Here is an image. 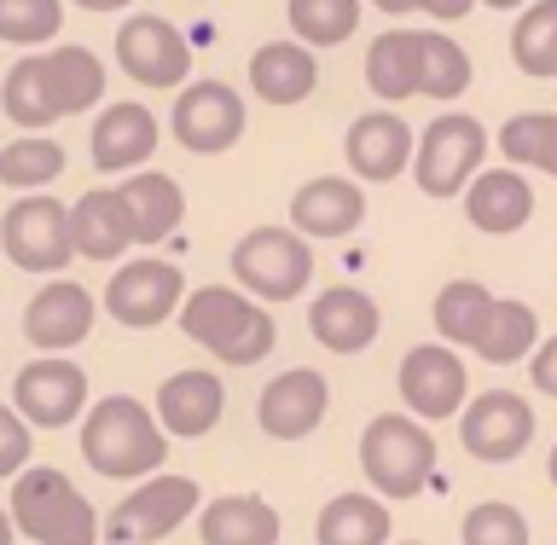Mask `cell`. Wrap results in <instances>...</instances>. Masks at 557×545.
<instances>
[{"mask_svg": "<svg viewBox=\"0 0 557 545\" xmlns=\"http://www.w3.org/2000/svg\"><path fill=\"white\" fill-rule=\"evenodd\" d=\"M82 459L111 482H146L169 459V430L134 395H104L82 418Z\"/></svg>", "mask_w": 557, "mask_h": 545, "instance_id": "6da1fadb", "label": "cell"}, {"mask_svg": "<svg viewBox=\"0 0 557 545\" xmlns=\"http://www.w3.org/2000/svg\"><path fill=\"white\" fill-rule=\"evenodd\" d=\"M174 325H181L198 348H209L221 366H261L273 355V337H278L268 308H261L256 296L233 290V285L191 290L181 302V313H174Z\"/></svg>", "mask_w": 557, "mask_h": 545, "instance_id": "7a4b0ae2", "label": "cell"}, {"mask_svg": "<svg viewBox=\"0 0 557 545\" xmlns=\"http://www.w3.org/2000/svg\"><path fill=\"white\" fill-rule=\"evenodd\" d=\"M12 529L35 545H94L99 517L82 499V487L52 465H35L24 476H12Z\"/></svg>", "mask_w": 557, "mask_h": 545, "instance_id": "3957f363", "label": "cell"}, {"mask_svg": "<svg viewBox=\"0 0 557 545\" xmlns=\"http://www.w3.org/2000/svg\"><path fill=\"white\" fill-rule=\"evenodd\" d=\"M360 470L383 499H412L435 470V435L424 430V418L377 412L360 435Z\"/></svg>", "mask_w": 557, "mask_h": 545, "instance_id": "277c9868", "label": "cell"}, {"mask_svg": "<svg viewBox=\"0 0 557 545\" xmlns=\"http://www.w3.org/2000/svg\"><path fill=\"white\" fill-rule=\"evenodd\" d=\"M233 278L256 302H290L313 278V250L296 226H250L233 244Z\"/></svg>", "mask_w": 557, "mask_h": 545, "instance_id": "5b68a950", "label": "cell"}, {"mask_svg": "<svg viewBox=\"0 0 557 545\" xmlns=\"http://www.w3.org/2000/svg\"><path fill=\"white\" fill-rule=\"evenodd\" d=\"M0 250L24 273H64L76 261V238H70V209L52 191H24L7 215H0Z\"/></svg>", "mask_w": 557, "mask_h": 545, "instance_id": "8992f818", "label": "cell"}, {"mask_svg": "<svg viewBox=\"0 0 557 545\" xmlns=\"http://www.w3.org/2000/svg\"><path fill=\"white\" fill-rule=\"evenodd\" d=\"M482 157H487V128L476 116H465V111L435 116L424 128V139H418V151H412L418 191H424V198H459V191L476 181Z\"/></svg>", "mask_w": 557, "mask_h": 545, "instance_id": "52a82bcc", "label": "cell"}, {"mask_svg": "<svg viewBox=\"0 0 557 545\" xmlns=\"http://www.w3.org/2000/svg\"><path fill=\"white\" fill-rule=\"evenodd\" d=\"M198 505H203L198 482H191V476H163V470H157V476H146L111 511L104 540H111V545H157V540H169L174 529H181Z\"/></svg>", "mask_w": 557, "mask_h": 545, "instance_id": "ba28073f", "label": "cell"}, {"mask_svg": "<svg viewBox=\"0 0 557 545\" xmlns=\"http://www.w3.org/2000/svg\"><path fill=\"white\" fill-rule=\"evenodd\" d=\"M181 268L174 261H157V256H139V261H122L104 285V313L122 320L128 331H151L181 313Z\"/></svg>", "mask_w": 557, "mask_h": 545, "instance_id": "9c48e42d", "label": "cell"}, {"mask_svg": "<svg viewBox=\"0 0 557 545\" xmlns=\"http://www.w3.org/2000/svg\"><path fill=\"white\" fill-rule=\"evenodd\" d=\"M116 64L128 70V82L139 87H186L191 76V41L169 17L157 12H134L116 29Z\"/></svg>", "mask_w": 557, "mask_h": 545, "instance_id": "30bf717a", "label": "cell"}, {"mask_svg": "<svg viewBox=\"0 0 557 545\" xmlns=\"http://www.w3.org/2000/svg\"><path fill=\"white\" fill-rule=\"evenodd\" d=\"M174 139L198 157H221L244 139V99L238 87L226 82H186L181 99H174V116H169Z\"/></svg>", "mask_w": 557, "mask_h": 545, "instance_id": "8fae6325", "label": "cell"}, {"mask_svg": "<svg viewBox=\"0 0 557 545\" xmlns=\"http://www.w3.org/2000/svg\"><path fill=\"white\" fill-rule=\"evenodd\" d=\"M459 442L482 465H511L534 442V407L511 389H487L459 412Z\"/></svg>", "mask_w": 557, "mask_h": 545, "instance_id": "7c38bea8", "label": "cell"}, {"mask_svg": "<svg viewBox=\"0 0 557 545\" xmlns=\"http://www.w3.org/2000/svg\"><path fill=\"white\" fill-rule=\"evenodd\" d=\"M12 407L24 412L29 430H64L87 412V372L64 355H41L12 383Z\"/></svg>", "mask_w": 557, "mask_h": 545, "instance_id": "4fadbf2b", "label": "cell"}, {"mask_svg": "<svg viewBox=\"0 0 557 545\" xmlns=\"http://www.w3.org/2000/svg\"><path fill=\"white\" fill-rule=\"evenodd\" d=\"M465 389H470V366L447 343L407 348V360H400V400H407V412H418L424 424L430 418H459Z\"/></svg>", "mask_w": 557, "mask_h": 545, "instance_id": "5bb4252c", "label": "cell"}, {"mask_svg": "<svg viewBox=\"0 0 557 545\" xmlns=\"http://www.w3.org/2000/svg\"><path fill=\"white\" fill-rule=\"evenodd\" d=\"M325 407H331L325 372H313V366H290V372H278L268 389H261L256 418H261V430H268L273 442H308V435L325 424Z\"/></svg>", "mask_w": 557, "mask_h": 545, "instance_id": "9a60e30c", "label": "cell"}, {"mask_svg": "<svg viewBox=\"0 0 557 545\" xmlns=\"http://www.w3.org/2000/svg\"><path fill=\"white\" fill-rule=\"evenodd\" d=\"M94 331V296H87L76 278H52L29 296L24 308V337L41 348V355H64V348L87 343Z\"/></svg>", "mask_w": 557, "mask_h": 545, "instance_id": "2e32d148", "label": "cell"}, {"mask_svg": "<svg viewBox=\"0 0 557 545\" xmlns=\"http://www.w3.org/2000/svg\"><path fill=\"white\" fill-rule=\"evenodd\" d=\"M308 331H313V343H320L325 355H360V348L377 343L383 313H377V302L366 290L331 285V290H320L308 302Z\"/></svg>", "mask_w": 557, "mask_h": 545, "instance_id": "e0dca14e", "label": "cell"}, {"mask_svg": "<svg viewBox=\"0 0 557 545\" xmlns=\"http://www.w3.org/2000/svg\"><path fill=\"white\" fill-rule=\"evenodd\" d=\"M343 151H348L355 181L383 186V181H400V174H407V163H412L418 146H412V128H407L395 111H366V116H355V128H348Z\"/></svg>", "mask_w": 557, "mask_h": 545, "instance_id": "ac0fdd59", "label": "cell"}, {"mask_svg": "<svg viewBox=\"0 0 557 545\" xmlns=\"http://www.w3.org/2000/svg\"><path fill=\"white\" fill-rule=\"evenodd\" d=\"M157 116L146 111V104L122 99V104H104L94 134H87V151H94V169L99 174H134L146 157L157 151Z\"/></svg>", "mask_w": 557, "mask_h": 545, "instance_id": "d6986e66", "label": "cell"}, {"mask_svg": "<svg viewBox=\"0 0 557 545\" xmlns=\"http://www.w3.org/2000/svg\"><path fill=\"white\" fill-rule=\"evenodd\" d=\"M70 238H76V256L87 261H122L139 244L134 233V215L122 203L116 186H99V191H82L70 203Z\"/></svg>", "mask_w": 557, "mask_h": 545, "instance_id": "ffe728a7", "label": "cell"}, {"mask_svg": "<svg viewBox=\"0 0 557 545\" xmlns=\"http://www.w3.org/2000/svg\"><path fill=\"white\" fill-rule=\"evenodd\" d=\"M157 424H163L169 435H181V442H198V435H209L221 424L226 412V389L215 372H203V366H191V372H174L163 377V389H157Z\"/></svg>", "mask_w": 557, "mask_h": 545, "instance_id": "44dd1931", "label": "cell"}, {"mask_svg": "<svg viewBox=\"0 0 557 545\" xmlns=\"http://www.w3.org/2000/svg\"><path fill=\"white\" fill-rule=\"evenodd\" d=\"M360 221H366V191L355 181H337V174L296 186L290 198V226L302 238H348Z\"/></svg>", "mask_w": 557, "mask_h": 545, "instance_id": "7402d4cb", "label": "cell"}, {"mask_svg": "<svg viewBox=\"0 0 557 545\" xmlns=\"http://www.w3.org/2000/svg\"><path fill=\"white\" fill-rule=\"evenodd\" d=\"M465 215H470V226H482V233H517V226H529V215H534V186L522 181L511 163L487 169L465 186Z\"/></svg>", "mask_w": 557, "mask_h": 545, "instance_id": "603a6c76", "label": "cell"}, {"mask_svg": "<svg viewBox=\"0 0 557 545\" xmlns=\"http://www.w3.org/2000/svg\"><path fill=\"white\" fill-rule=\"evenodd\" d=\"M250 87L268 104H302L320 87V59L302 41H268L250 59Z\"/></svg>", "mask_w": 557, "mask_h": 545, "instance_id": "cb8c5ba5", "label": "cell"}, {"mask_svg": "<svg viewBox=\"0 0 557 545\" xmlns=\"http://www.w3.org/2000/svg\"><path fill=\"white\" fill-rule=\"evenodd\" d=\"M203 545H278V511L256 494H221L198 511Z\"/></svg>", "mask_w": 557, "mask_h": 545, "instance_id": "d4e9b609", "label": "cell"}, {"mask_svg": "<svg viewBox=\"0 0 557 545\" xmlns=\"http://www.w3.org/2000/svg\"><path fill=\"white\" fill-rule=\"evenodd\" d=\"M116 191H122V203H128V215H134L139 244H163V238H174V226L186 221V191L174 186V174H157V169L139 174L134 169V181H122Z\"/></svg>", "mask_w": 557, "mask_h": 545, "instance_id": "484cf974", "label": "cell"}, {"mask_svg": "<svg viewBox=\"0 0 557 545\" xmlns=\"http://www.w3.org/2000/svg\"><path fill=\"white\" fill-rule=\"evenodd\" d=\"M389 505L377 494H337L313 522L320 545H389Z\"/></svg>", "mask_w": 557, "mask_h": 545, "instance_id": "4316f807", "label": "cell"}, {"mask_svg": "<svg viewBox=\"0 0 557 545\" xmlns=\"http://www.w3.org/2000/svg\"><path fill=\"white\" fill-rule=\"evenodd\" d=\"M0 111H7V122H17L24 134H41L59 122V99H52L41 52H24V59L7 70V82H0Z\"/></svg>", "mask_w": 557, "mask_h": 545, "instance_id": "83f0119b", "label": "cell"}, {"mask_svg": "<svg viewBox=\"0 0 557 545\" xmlns=\"http://www.w3.org/2000/svg\"><path fill=\"white\" fill-rule=\"evenodd\" d=\"M52 99H59V116H82L104 99V64L87 47H47L41 52Z\"/></svg>", "mask_w": 557, "mask_h": 545, "instance_id": "f1b7e54d", "label": "cell"}, {"mask_svg": "<svg viewBox=\"0 0 557 545\" xmlns=\"http://www.w3.org/2000/svg\"><path fill=\"white\" fill-rule=\"evenodd\" d=\"M499 296L476 285V278H453V285L435 290V308H430V320L435 331H442V343L447 348H476L482 337V325H487V313H494Z\"/></svg>", "mask_w": 557, "mask_h": 545, "instance_id": "f546056e", "label": "cell"}, {"mask_svg": "<svg viewBox=\"0 0 557 545\" xmlns=\"http://www.w3.org/2000/svg\"><path fill=\"white\" fill-rule=\"evenodd\" d=\"M366 87L377 99H412L418 94V29H389L366 52Z\"/></svg>", "mask_w": 557, "mask_h": 545, "instance_id": "4dcf8cb0", "label": "cell"}, {"mask_svg": "<svg viewBox=\"0 0 557 545\" xmlns=\"http://www.w3.org/2000/svg\"><path fill=\"white\" fill-rule=\"evenodd\" d=\"M540 348V320L529 302H494V313H487L482 337H476V355L487 366H517L529 360Z\"/></svg>", "mask_w": 557, "mask_h": 545, "instance_id": "1f68e13d", "label": "cell"}, {"mask_svg": "<svg viewBox=\"0 0 557 545\" xmlns=\"http://www.w3.org/2000/svg\"><path fill=\"white\" fill-rule=\"evenodd\" d=\"M59 174H64V146L52 134H17L0 151V186H12V191H41Z\"/></svg>", "mask_w": 557, "mask_h": 545, "instance_id": "d6a6232c", "label": "cell"}, {"mask_svg": "<svg viewBox=\"0 0 557 545\" xmlns=\"http://www.w3.org/2000/svg\"><path fill=\"white\" fill-rule=\"evenodd\" d=\"M499 151L511 169H540L557 181V116L552 111H522L499 128Z\"/></svg>", "mask_w": 557, "mask_h": 545, "instance_id": "836d02e7", "label": "cell"}, {"mask_svg": "<svg viewBox=\"0 0 557 545\" xmlns=\"http://www.w3.org/2000/svg\"><path fill=\"white\" fill-rule=\"evenodd\" d=\"M511 59L522 76H557V0H529L511 29Z\"/></svg>", "mask_w": 557, "mask_h": 545, "instance_id": "e575fe53", "label": "cell"}, {"mask_svg": "<svg viewBox=\"0 0 557 545\" xmlns=\"http://www.w3.org/2000/svg\"><path fill=\"white\" fill-rule=\"evenodd\" d=\"M470 87V59L459 41H447L442 29H418V94L430 99H459Z\"/></svg>", "mask_w": 557, "mask_h": 545, "instance_id": "d590c367", "label": "cell"}, {"mask_svg": "<svg viewBox=\"0 0 557 545\" xmlns=\"http://www.w3.org/2000/svg\"><path fill=\"white\" fill-rule=\"evenodd\" d=\"M290 29L302 47H343L360 29V0H290Z\"/></svg>", "mask_w": 557, "mask_h": 545, "instance_id": "8d00e7d4", "label": "cell"}, {"mask_svg": "<svg viewBox=\"0 0 557 545\" xmlns=\"http://www.w3.org/2000/svg\"><path fill=\"white\" fill-rule=\"evenodd\" d=\"M64 24V0H0V41L12 47H47Z\"/></svg>", "mask_w": 557, "mask_h": 545, "instance_id": "74e56055", "label": "cell"}, {"mask_svg": "<svg viewBox=\"0 0 557 545\" xmlns=\"http://www.w3.org/2000/svg\"><path fill=\"white\" fill-rule=\"evenodd\" d=\"M465 545H529V517L505 499H482L465 511V529H459Z\"/></svg>", "mask_w": 557, "mask_h": 545, "instance_id": "f35d334b", "label": "cell"}, {"mask_svg": "<svg viewBox=\"0 0 557 545\" xmlns=\"http://www.w3.org/2000/svg\"><path fill=\"white\" fill-rule=\"evenodd\" d=\"M29 470V424L17 407H0V476H24Z\"/></svg>", "mask_w": 557, "mask_h": 545, "instance_id": "ab89813d", "label": "cell"}, {"mask_svg": "<svg viewBox=\"0 0 557 545\" xmlns=\"http://www.w3.org/2000/svg\"><path fill=\"white\" fill-rule=\"evenodd\" d=\"M529 377H534V389H540V395H557V337H552V343H540L534 355H529Z\"/></svg>", "mask_w": 557, "mask_h": 545, "instance_id": "60d3db41", "label": "cell"}, {"mask_svg": "<svg viewBox=\"0 0 557 545\" xmlns=\"http://www.w3.org/2000/svg\"><path fill=\"white\" fill-rule=\"evenodd\" d=\"M470 7H482V0H418V12H430L435 24H459Z\"/></svg>", "mask_w": 557, "mask_h": 545, "instance_id": "b9f144b4", "label": "cell"}, {"mask_svg": "<svg viewBox=\"0 0 557 545\" xmlns=\"http://www.w3.org/2000/svg\"><path fill=\"white\" fill-rule=\"evenodd\" d=\"M377 12H389V17H407V12H418V0H372Z\"/></svg>", "mask_w": 557, "mask_h": 545, "instance_id": "7bdbcfd3", "label": "cell"}, {"mask_svg": "<svg viewBox=\"0 0 557 545\" xmlns=\"http://www.w3.org/2000/svg\"><path fill=\"white\" fill-rule=\"evenodd\" d=\"M76 7H87V12H122V7H134V0H76Z\"/></svg>", "mask_w": 557, "mask_h": 545, "instance_id": "ee69618b", "label": "cell"}, {"mask_svg": "<svg viewBox=\"0 0 557 545\" xmlns=\"http://www.w3.org/2000/svg\"><path fill=\"white\" fill-rule=\"evenodd\" d=\"M12 540H17V529H12V511L0 505V545H12Z\"/></svg>", "mask_w": 557, "mask_h": 545, "instance_id": "f6af8a7d", "label": "cell"}, {"mask_svg": "<svg viewBox=\"0 0 557 545\" xmlns=\"http://www.w3.org/2000/svg\"><path fill=\"white\" fill-rule=\"evenodd\" d=\"M482 7H494V12H511V7H529V0H482Z\"/></svg>", "mask_w": 557, "mask_h": 545, "instance_id": "bcb514c9", "label": "cell"}, {"mask_svg": "<svg viewBox=\"0 0 557 545\" xmlns=\"http://www.w3.org/2000/svg\"><path fill=\"white\" fill-rule=\"evenodd\" d=\"M546 470H552V487H557V447H552V459H546Z\"/></svg>", "mask_w": 557, "mask_h": 545, "instance_id": "7dc6e473", "label": "cell"}, {"mask_svg": "<svg viewBox=\"0 0 557 545\" xmlns=\"http://www.w3.org/2000/svg\"><path fill=\"white\" fill-rule=\"evenodd\" d=\"M412 545H418V540H412Z\"/></svg>", "mask_w": 557, "mask_h": 545, "instance_id": "c3c4849f", "label": "cell"}]
</instances>
